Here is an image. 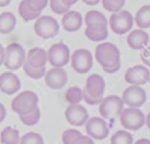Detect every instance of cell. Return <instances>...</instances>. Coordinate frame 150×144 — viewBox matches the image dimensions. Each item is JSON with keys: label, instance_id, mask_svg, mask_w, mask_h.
<instances>
[{"label": "cell", "instance_id": "obj_42", "mask_svg": "<svg viewBox=\"0 0 150 144\" xmlns=\"http://www.w3.org/2000/svg\"><path fill=\"white\" fill-rule=\"evenodd\" d=\"M134 144H150V139H148V138H139Z\"/></svg>", "mask_w": 150, "mask_h": 144}, {"label": "cell", "instance_id": "obj_5", "mask_svg": "<svg viewBox=\"0 0 150 144\" xmlns=\"http://www.w3.org/2000/svg\"><path fill=\"white\" fill-rule=\"evenodd\" d=\"M124 109V103L120 96L109 95L103 97L101 103L98 104V111L102 118L107 119H115L120 116L122 110Z\"/></svg>", "mask_w": 150, "mask_h": 144}, {"label": "cell", "instance_id": "obj_28", "mask_svg": "<svg viewBox=\"0 0 150 144\" xmlns=\"http://www.w3.org/2000/svg\"><path fill=\"white\" fill-rule=\"evenodd\" d=\"M40 117H41V112H40L39 107H36L34 110H32L28 114H25V115H20L19 116L21 123L25 124V125H27V126H33V125L38 124V122L40 121Z\"/></svg>", "mask_w": 150, "mask_h": 144}, {"label": "cell", "instance_id": "obj_4", "mask_svg": "<svg viewBox=\"0 0 150 144\" xmlns=\"http://www.w3.org/2000/svg\"><path fill=\"white\" fill-rule=\"evenodd\" d=\"M120 122L125 130L136 131L145 124V115L139 108H124L120 114Z\"/></svg>", "mask_w": 150, "mask_h": 144}, {"label": "cell", "instance_id": "obj_9", "mask_svg": "<svg viewBox=\"0 0 150 144\" xmlns=\"http://www.w3.org/2000/svg\"><path fill=\"white\" fill-rule=\"evenodd\" d=\"M94 57L91 53L86 48L75 49L70 55L71 68L77 74H86L93 68Z\"/></svg>", "mask_w": 150, "mask_h": 144}, {"label": "cell", "instance_id": "obj_11", "mask_svg": "<svg viewBox=\"0 0 150 144\" xmlns=\"http://www.w3.org/2000/svg\"><path fill=\"white\" fill-rule=\"evenodd\" d=\"M87 136L93 139L102 140L108 137L109 135V126L104 118L102 117H89L87 123L84 124Z\"/></svg>", "mask_w": 150, "mask_h": 144}, {"label": "cell", "instance_id": "obj_27", "mask_svg": "<svg viewBox=\"0 0 150 144\" xmlns=\"http://www.w3.org/2000/svg\"><path fill=\"white\" fill-rule=\"evenodd\" d=\"M84 35L93 42H103L108 37V29H91L86 27Z\"/></svg>", "mask_w": 150, "mask_h": 144}, {"label": "cell", "instance_id": "obj_26", "mask_svg": "<svg viewBox=\"0 0 150 144\" xmlns=\"http://www.w3.org/2000/svg\"><path fill=\"white\" fill-rule=\"evenodd\" d=\"M64 98L69 104H80V102L83 101L82 89L77 85H73L68 88V90L64 94Z\"/></svg>", "mask_w": 150, "mask_h": 144}, {"label": "cell", "instance_id": "obj_24", "mask_svg": "<svg viewBox=\"0 0 150 144\" xmlns=\"http://www.w3.org/2000/svg\"><path fill=\"white\" fill-rule=\"evenodd\" d=\"M18 11H19V15H20V16L22 18V20H25V21L36 20V19L41 15V13L33 11V9L28 6V4H27L26 0H21V1H20L19 7H18Z\"/></svg>", "mask_w": 150, "mask_h": 144}, {"label": "cell", "instance_id": "obj_19", "mask_svg": "<svg viewBox=\"0 0 150 144\" xmlns=\"http://www.w3.org/2000/svg\"><path fill=\"white\" fill-rule=\"evenodd\" d=\"M84 25L91 29H108V20L105 15L96 9L88 11L84 15Z\"/></svg>", "mask_w": 150, "mask_h": 144}, {"label": "cell", "instance_id": "obj_39", "mask_svg": "<svg viewBox=\"0 0 150 144\" xmlns=\"http://www.w3.org/2000/svg\"><path fill=\"white\" fill-rule=\"evenodd\" d=\"M6 114H7V111H6V108H5V105L2 104V103H0V123L5 119V117H6Z\"/></svg>", "mask_w": 150, "mask_h": 144}, {"label": "cell", "instance_id": "obj_13", "mask_svg": "<svg viewBox=\"0 0 150 144\" xmlns=\"http://www.w3.org/2000/svg\"><path fill=\"white\" fill-rule=\"evenodd\" d=\"M45 83L48 88L53 90L62 89L68 82V74L63 68L52 67L45 74Z\"/></svg>", "mask_w": 150, "mask_h": 144}, {"label": "cell", "instance_id": "obj_20", "mask_svg": "<svg viewBox=\"0 0 150 144\" xmlns=\"http://www.w3.org/2000/svg\"><path fill=\"white\" fill-rule=\"evenodd\" d=\"M48 62L47 57V50H45L41 47H34L30 48L28 52H26V63H28L32 67L41 68L46 67V63Z\"/></svg>", "mask_w": 150, "mask_h": 144}, {"label": "cell", "instance_id": "obj_31", "mask_svg": "<svg viewBox=\"0 0 150 144\" xmlns=\"http://www.w3.org/2000/svg\"><path fill=\"white\" fill-rule=\"evenodd\" d=\"M19 144H43V138L38 132H27L20 137Z\"/></svg>", "mask_w": 150, "mask_h": 144}, {"label": "cell", "instance_id": "obj_16", "mask_svg": "<svg viewBox=\"0 0 150 144\" xmlns=\"http://www.w3.org/2000/svg\"><path fill=\"white\" fill-rule=\"evenodd\" d=\"M105 89V81L104 78L98 74H91L86 80V87L84 90L93 97H103Z\"/></svg>", "mask_w": 150, "mask_h": 144}, {"label": "cell", "instance_id": "obj_38", "mask_svg": "<svg viewBox=\"0 0 150 144\" xmlns=\"http://www.w3.org/2000/svg\"><path fill=\"white\" fill-rule=\"evenodd\" d=\"M121 68V62H117L116 64H114V66H110V67H107V68H102L105 73H108V74H114V73H116L118 69Z\"/></svg>", "mask_w": 150, "mask_h": 144}, {"label": "cell", "instance_id": "obj_32", "mask_svg": "<svg viewBox=\"0 0 150 144\" xmlns=\"http://www.w3.org/2000/svg\"><path fill=\"white\" fill-rule=\"evenodd\" d=\"M48 4H49L52 12L57 15H63L64 13L69 11V7L66 6L61 0H48Z\"/></svg>", "mask_w": 150, "mask_h": 144}, {"label": "cell", "instance_id": "obj_14", "mask_svg": "<svg viewBox=\"0 0 150 144\" xmlns=\"http://www.w3.org/2000/svg\"><path fill=\"white\" fill-rule=\"evenodd\" d=\"M67 122L73 126H82L87 123L89 114L87 109L81 104H69L64 111Z\"/></svg>", "mask_w": 150, "mask_h": 144}, {"label": "cell", "instance_id": "obj_30", "mask_svg": "<svg viewBox=\"0 0 150 144\" xmlns=\"http://www.w3.org/2000/svg\"><path fill=\"white\" fill-rule=\"evenodd\" d=\"M101 1H102L103 8L110 13H117L122 11L125 4V0H101Z\"/></svg>", "mask_w": 150, "mask_h": 144}, {"label": "cell", "instance_id": "obj_36", "mask_svg": "<svg viewBox=\"0 0 150 144\" xmlns=\"http://www.w3.org/2000/svg\"><path fill=\"white\" fill-rule=\"evenodd\" d=\"M141 60L144 63V66L150 67V46H146L144 49H142Z\"/></svg>", "mask_w": 150, "mask_h": 144}, {"label": "cell", "instance_id": "obj_15", "mask_svg": "<svg viewBox=\"0 0 150 144\" xmlns=\"http://www.w3.org/2000/svg\"><path fill=\"white\" fill-rule=\"evenodd\" d=\"M21 88L19 76L13 71H5L0 74V91L6 95H13Z\"/></svg>", "mask_w": 150, "mask_h": 144}, {"label": "cell", "instance_id": "obj_40", "mask_svg": "<svg viewBox=\"0 0 150 144\" xmlns=\"http://www.w3.org/2000/svg\"><path fill=\"white\" fill-rule=\"evenodd\" d=\"M4 61H5V47L0 43V66L4 64Z\"/></svg>", "mask_w": 150, "mask_h": 144}, {"label": "cell", "instance_id": "obj_25", "mask_svg": "<svg viewBox=\"0 0 150 144\" xmlns=\"http://www.w3.org/2000/svg\"><path fill=\"white\" fill-rule=\"evenodd\" d=\"M110 144H134V138L128 130L122 129L111 135Z\"/></svg>", "mask_w": 150, "mask_h": 144}, {"label": "cell", "instance_id": "obj_1", "mask_svg": "<svg viewBox=\"0 0 150 144\" xmlns=\"http://www.w3.org/2000/svg\"><path fill=\"white\" fill-rule=\"evenodd\" d=\"M120 49L111 42H101L95 47L94 57L102 68H107L120 62Z\"/></svg>", "mask_w": 150, "mask_h": 144}, {"label": "cell", "instance_id": "obj_2", "mask_svg": "<svg viewBox=\"0 0 150 144\" xmlns=\"http://www.w3.org/2000/svg\"><path fill=\"white\" fill-rule=\"evenodd\" d=\"M39 104V96L32 90H23L19 92L11 102V108L19 116L34 110Z\"/></svg>", "mask_w": 150, "mask_h": 144}, {"label": "cell", "instance_id": "obj_35", "mask_svg": "<svg viewBox=\"0 0 150 144\" xmlns=\"http://www.w3.org/2000/svg\"><path fill=\"white\" fill-rule=\"evenodd\" d=\"M82 94H83V101L87 103V104H89V105H97V104H100L101 103V101H102V98H100V97H93V96H90L84 89H82Z\"/></svg>", "mask_w": 150, "mask_h": 144}, {"label": "cell", "instance_id": "obj_46", "mask_svg": "<svg viewBox=\"0 0 150 144\" xmlns=\"http://www.w3.org/2000/svg\"><path fill=\"white\" fill-rule=\"evenodd\" d=\"M149 83H150V77H149Z\"/></svg>", "mask_w": 150, "mask_h": 144}, {"label": "cell", "instance_id": "obj_33", "mask_svg": "<svg viewBox=\"0 0 150 144\" xmlns=\"http://www.w3.org/2000/svg\"><path fill=\"white\" fill-rule=\"evenodd\" d=\"M82 133L76 129H67L62 133V143L63 144H73L76 138H79Z\"/></svg>", "mask_w": 150, "mask_h": 144}, {"label": "cell", "instance_id": "obj_43", "mask_svg": "<svg viewBox=\"0 0 150 144\" xmlns=\"http://www.w3.org/2000/svg\"><path fill=\"white\" fill-rule=\"evenodd\" d=\"M66 6H68V7H70V6H73V5H75L79 0H61Z\"/></svg>", "mask_w": 150, "mask_h": 144}, {"label": "cell", "instance_id": "obj_18", "mask_svg": "<svg viewBox=\"0 0 150 144\" xmlns=\"http://www.w3.org/2000/svg\"><path fill=\"white\" fill-rule=\"evenodd\" d=\"M83 23V19L80 12L77 11H68L67 13H64L62 15V20H61V26L66 32L69 33H74L77 32Z\"/></svg>", "mask_w": 150, "mask_h": 144}, {"label": "cell", "instance_id": "obj_3", "mask_svg": "<svg viewBox=\"0 0 150 144\" xmlns=\"http://www.w3.org/2000/svg\"><path fill=\"white\" fill-rule=\"evenodd\" d=\"M25 62H26V50L20 43L13 42L5 48L4 66L6 69L11 71L18 70L22 68Z\"/></svg>", "mask_w": 150, "mask_h": 144}, {"label": "cell", "instance_id": "obj_10", "mask_svg": "<svg viewBox=\"0 0 150 144\" xmlns=\"http://www.w3.org/2000/svg\"><path fill=\"white\" fill-rule=\"evenodd\" d=\"M121 98L129 108H141L146 102V92L141 85H129L123 90Z\"/></svg>", "mask_w": 150, "mask_h": 144}, {"label": "cell", "instance_id": "obj_29", "mask_svg": "<svg viewBox=\"0 0 150 144\" xmlns=\"http://www.w3.org/2000/svg\"><path fill=\"white\" fill-rule=\"evenodd\" d=\"M22 68H23V71H25V74L28 76V77H30V78H33V80H40V78H42L43 76H45V74H46V67H41V68H35V67H32V66H29L28 63H23V66H22Z\"/></svg>", "mask_w": 150, "mask_h": 144}, {"label": "cell", "instance_id": "obj_41", "mask_svg": "<svg viewBox=\"0 0 150 144\" xmlns=\"http://www.w3.org/2000/svg\"><path fill=\"white\" fill-rule=\"evenodd\" d=\"M86 5H88V6H96L101 0H82Z\"/></svg>", "mask_w": 150, "mask_h": 144}, {"label": "cell", "instance_id": "obj_34", "mask_svg": "<svg viewBox=\"0 0 150 144\" xmlns=\"http://www.w3.org/2000/svg\"><path fill=\"white\" fill-rule=\"evenodd\" d=\"M26 1L33 11L39 13H41L48 6V0H26Z\"/></svg>", "mask_w": 150, "mask_h": 144}, {"label": "cell", "instance_id": "obj_8", "mask_svg": "<svg viewBox=\"0 0 150 144\" xmlns=\"http://www.w3.org/2000/svg\"><path fill=\"white\" fill-rule=\"evenodd\" d=\"M47 57H48V63H50L52 67L63 68L66 64L70 62L69 47L63 42L54 43L47 50Z\"/></svg>", "mask_w": 150, "mask_h": 144}, {"label": "cell", "instance_id": "obj_21", "mask_svg": "<svg viewBox=\"0 0 150 144\" xmlns=\"http://www.w3.org/2000/svg\"><path fill=\"white\" fill-rule=\"evenodd\" d=\"M134 23L141 29L150 27V5H144L138 8L134 16Z\"/></svg>", "mask_w": 150, "mask_h": 144}, {"label": "cell", "instance_id": "obj_23", "mask_svg": "<svg viewBox=\"0 0 150 144\" xmlns=\"http://www.w3.org/2000/svg\"><path fill=\"white\" fill-rule=\"evenodd\" d=\"M20 132L18 129L13 126H6L0 132V142L1 144H19L20 142Z\"/></svg>", "mask_w": 150, "mask_h": 144}, {"label": "cell", "instance_id": "obj_7", "mask_svg": "<svg viewBox=\"0 0 150 144\" xmlns=\"http://www.w3.org/2000/svg\"><path fill=\"white\" fill-rule=\"evenodd\" d=\"M109 26L115 34H127L134 26V15L125 9H122L117 13H111L109 18Z\"/></svg>", "mask_w": 150, "mask_h": 144}, {"label": "cell", "instance_id": "obj_44", "mask_svg": "<svg viewBox=\"0 0 150 144\" xmlns=\"http://www.w3.org/2000/svg\"><path fill=\"white\" fill-rule=\"evenodd\" d=\"M12 0H0V7H6L11 4Z\"/></svg>", "mask_w": 150, "mask_h": 144}, {"label": "cell", "instance_id": "obj_37", "mask_svg": "<svg viewBox=\"0 0 150 144\" xmlns=\"http://www.w3.org/2000/svg\"><path fill=\"white\" fill-rule=\"evenodd\" d=\"M73 144H94V140H93V138H90L87 135H81L79 138H76L74 140Z\"/></svg>", "mask_w": 150, "mask_h": 144}, {"label": "cell", "instance_id": "obj_12", "mask_svg": "<svg viewBox=\"0 0 150 144\" xmlns=\"http://www.w3.org/2000/svg\"><path fill=\"white\" fill-rule=\"evenodd\" d=\"M150 71L143 64H136L129 67L124 73V81L130 85H143L149 82Z\"/></svg>", "mask_w": 150, "mask_h": 144}, {"label": "cell", "instance_id": "obj_22", "mask_svg": "<svg viewBox=\"0 0 150 144\" xmlns=\"http://www.w3.org/2000/svg\"><path fill=\"white\" fill-rule=\"evenodd\" d=\"M16 26V18L12 12H2L0 14V33L9 34Z\"/></svg>", "mask_w": 150, "mask_h": 144}, {"label": "cell", "instance_id": "obj_17", "mask_svg": "<svg viewBox=\"0 0 150 144\" xmlns=\"http://www.w3.org/2000/svg\"><path fill=\"white\" fill-rule=\"evenodd\" d=\"M149 34L144 29H134L127 35V43L134 50H142L149 44Z\"/></svg>", "mask_w": 150, "mask_h": 144}, {"label": "cell", "instance_id": "obj_45", "mask_svg": "<svg viewBox=\"0 0 150 144\" xmlns=\"http://www.w3.org/2000/svg\"><path fill=\"white\" fill-rule=\"evenodd\" d=\"M145 125H146L148 129L150 130V111H149V114L145 116Z\"/></svg>", "mask_w": 150, "mask_h": 144}, {"label": "cell", "instance_id": "obj_6", "mask_svg": "<svg viewBox=\"0 0 150 144\" xmlns=\"http://www.w3.org/2000/svg\"><path fill=\"white\" fill-rule=\"evenodd\" d=\"M60 30L57 20L50 15H40L34 22V33L41 39H52Z\"/></svg>", "mask_w": 150, "mask_h": 144}]
</instances>
